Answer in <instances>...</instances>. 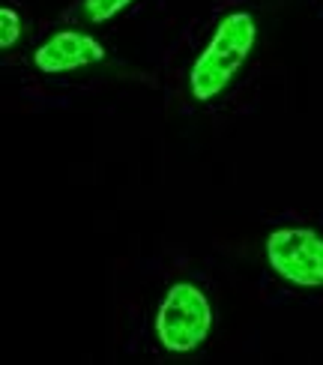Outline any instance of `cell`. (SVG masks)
Segmentation results:
<instances>
[{"mask_svg":"<svg viewBox=\"0 0 323 365\" xmlns=\"http://www.w3.org/2000/svg\"><path fill=\"white\" fill-rule=\"evenodd\" d=\"M257 42V21L252 12H227L210 36L207 48L198 54L189 72V90L198 102H212L237 78Z\"/></svg>","mask_w":323,"mask_h":365,"instance_id":"1","label":"cell"},{"mask_svg":"<svg viewBox=\"0 0 323 365\" xmlns=\"http://www.w3.org/2000/svg\"><path fill=\"white\" fill-rule=\"evenodd\" d=\"M212 329V306L207 294L192 282H177L168 287L156 312V336L165 351L192 354L201 347Z\"/></svg>","mask_w":323,"mask_h":365,"instance_id":"2","label":"cell"},{"mask_svg":"<svg viewBox=\"0 0 323 365\" xmlns=\"http://www.w3.org/2000/svg\"><path fill=\"white\" fill-rule=\"evenodd\" d=\"M267 261L279 279L297 287H323V237L312 227H275Z\"/></svg>","mask_w":323,"mask_h":365,"instance_id":"3","label":"cell"},{"mask_svg":"<svg viewBox=\"0 0 323 365\" xmlns=\"http://www.w3.org/2000/svg\"><path fill=\"white\" fill-rule=\"evenodd\" d=\"M105 57V48L96 36L81 34V30H60L48 36L34 51V66L45 75H63L84 69L90 63H99Z\"/></svg>","mask_w":323,"mask_h":365,"instance_id":"4","label":"cell"},{"mask_svg":"<svg viewBox=\"0 0 323 365\" xmlns=\"http://www.w3.org/2000/svg\"><path fill=\"white\" fill-rule=\"evenodd\" d=\"M129 4L132 0H84V15L93 24H105V21H111L114 15H120Z\"/></svg>","mask_w":323,"mask_h":365,"instance_id":"5","label":"cell"},{"mask_svg":"<svg viewBox=\"0 0 323 365\" xmlns=\"http://www.w3.org/2000/svg\"><path fill=\"white\" fill-rule=\"evenodd\" d=\"M19 39H21V15L9 6H0V51L12 48Z\"/></svg>","mask_w":323,"mask_h":365,"instance_id":"6","label":"cell"}]
</instances>
